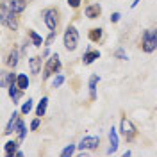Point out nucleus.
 <instances>
[{
    "mask_svg": "<svg viewBox=\"0 0 157 157\" xmlns=\"http://www.w3.org/2000/svg\"><path fill=\"white\" fill-rule=\"evenodd\" d=\"M143 50L150 54V52H154L157 48V29H148L145 30V34H143Z\"/></svg>",
    "mask_w": 157,
    "mask_h": 157,
    "instance_id": "f257e3e1",
    "label": "nucleus"
},
{
    "mask_svg": "<svg viewBox=\"0 0 157 157\" xmlns=\"http://www.w3.org/2000/svg\"><path fill=\"white\" fill-rule=\"evenodd\" d=\"M77 45H78V32L73 25H70L64 32V47H66V50L73 52L77 48Z\"/></svg>",
    "mask_w": 157,
    "mask_h": 157,
    "instance_id": "f03ea898",
    "label": "nucleus"
},
{
    "mask_svg": "<svg viewBox=\"0 0 157 157\" xmlns=\"http://www.w3.org/2000/svg\"><path fill=\"white\" fill-rule=\"evenodd\" d=\"M59 68H61V61H59V56H57V54H54V56H52L48 61H47V66H45V78H48L50 75L57 73Z\"/></svg>",
    "mask_w": 157,
    "mask_h": 157,
    "instance_id": "7ed1b4c3",
    "label": "nucleus"
},
{
    "mask_svg": "<svg viewBox=\"0 0 157 157\" xmlns=\"http://www.w3.org/2000/svg\"><path fill=\"white\" fill-rule=\"evenodd\" d=\"M43 20H45V23H47V27H48L50 30L57 29V11L56 9L43 11Z\"/></svg>",
    "mask_w": 157,
    "mask_h": 157,
    "instance_id": "20e7f679",
    "label": "nucleus"
},
{
    "mask_svg": "<svg viewBox=\"0 0 157 157\" xmlns=\"http://www.w3.org/2000/svg\"><path fill=\"white\" fill-rule=\"evenodd\" d=\"M120 130H121V134L127 137L128 141L136 136V127L132 125V121L127 120V118H123V120H121V127H120Z\"/></svg>",
    "mask_w": 157,
    "mask_h": 157,
    "instance_id": "39448f33",
    "label": "nucleus"
},
{
    "mask_svg": "<svg viewBox=\"0 0 157 157\" xmlns=\"http://www.w3.org/2000/svg\"><path fill=\"white\" fill-rule=\"evenodd\" d=\"M98 145H100V137H84V139L80 141L78 148H80V150H95Z\"/></svg>",
    "mask_w": 157,
    "mask_h": 157,
    "instance_id": "423d86ee",
    "label": "nucleus"
},
{
    "mask_svg": "<svg viewBox=\"0 0 157 157\" xmlns=\"http://www.w3.org/2000/svg\"><path fill=\"white\" fill-rule=\"evenodd\" d=\"M100 13H102V7L98 6V4H91V6H88L86 7V16L88 18H98L100 16Z\"/></svg>",
    "mask_w": 157,
    "mask_h": 157,
    "instance_id": "0eeeda50",
    "label": "nucleus"
},
{
    "mask_svg": "<svg viewBox=\"0 0 157 157\" xmlns=\"http://www.w3.org/2000/svg\"><path fill=\"white\" fill-rule=\"evenodd\" d=\"M25 6H27L25 0H13V2H9V11H13V13H21V11L25 9Z\"/></svg>",
    "mask_w": 157,
    "mask_h": 157,
    "instance_id": "6e6552de",
    "label": "nucleus"
},
{
    "mask_svg": "<svg viewBox=\"0 0 157 157\" xmlns=\"http://www.w3.org/2000/svg\"><path fill=\"white\" fill-rule=\"evenodd\" d=\"M18 121H20L18 113H13V118L9 120V123H7V127H6V130H4V134H11L13 130H16V125H18Z\"/></svg>",
    "mask_w": 157,
    "mask_h": 157,
    "instance_id": "1a4fd4ad",
    "label": "nucleus"
},
{
    "mask_svg": "<svg viewBox=\"0 0 157 157\" xmlns=\"http://www.w3.org/2000/svg\"><path fill=\"white\" fill-rule=\"evenodd\" d=\"M109 141H111V148H109L107 154H113V152H116V148H118V134L114 130V127L111 128V132H109Z\"/></svg>",
    "mask_w": 157,
    "mask_h": 157,
    "instance_id": "9d476101",
    "label": "nucleus"
},
{
    "mask_svg": "<svg viewBox=\"0 0 157 157\" xmlns=\"http://www.w3.org/2000/svg\"><path fill=\"white\" fill-rule=\"evenodd\" d=\"M100 57V52L98 50H89V52H86L84 54V57H82V61H84V64H91L95 59Z\"/></svg>",
    "mask_w": 157,
    "mask_h": 157,
    "instance_id": "9b49d317",
    "label": "nucleus"
},
{
    "mask_svg": "<svg viewBox=\"0 0 157 157\" xmlns=\"http://www.w3.org/2000/svg\"><path fill=\"white\" fill-rule=\"evenodd\" d=\"M14 14H16V13H13V11H11L9 14H7V18H6V25H7L11 30L18 29V21H16V16H14Z\"/></svg>",
    "mask_w": 157,
    "mask_h": 157,
    "instance_id": "f8f14e48",
    "label": "nucleus"
},
{
    "mask_svg": "<svg viewBox=\"0 0 157 157\" xmlns=\"http://www.w3.org/2000/svg\"><path fill=\"white\" fill-rule=\"evenodd\" d=\"M16 84H18V89L25 91V89L29 88V77H27L25 73H20L18 78H16Z\"/></svg>",
    "mask_w": 157,
    "mask_h": 157,
    "instance_id": "ddd939ff",
    "label": "nucleus"
},
{
    "mask_svg": "<svg viewBox=\"0 0 157 157\" xmlns=\"http://www.w3.org/2000/svg\"><path fill=\"white\" fill-rule=\"evenodd\" d=\"M100 80L98 75H93V77L89 78V91H91V100H95L97 98V82Z\"/></svg>",
    "mask_w": 157,
    "mask_h": 157,
    "instance_id": "4468645a",
    "label": "nucleus"
},
{
    "mask_svg": "<svg viewBox=\"0 0 157 157\" xmlns=\"http://www.w3.org/2000/svg\"><path fill=\"white\" fill-rule=\"evenodd\" d=\"M29 66H30V73H39V70H41V57H32L29 61Z\"/></svg>",
    "mask_w": 157,
    "mask_h": 157,
    "instance_id": "2eb2a0df",
    "label": "nucleus"
},
{
    "mask_svg": "<svg viewBox=\"0 0 157 157\" xmlns=\"http://www.w3.org/2000/svg\"><path fill=\"white\" fill-rule=\"evenodd\" d=\"M47 104H48V98L47 97H43L41 98V102H39V105H38V109H36V114H38L39 118L45 114V111H47Z\"/></svg>",
    "mask_w": 157,
    "mask_h": 157,
    "instance_id": "dca6fc26",
    "label": "nucleus"
},
{
    "mask_svg": "<svg viewBox=\"0 0 157 157\" xmlns=\"http://www.w3.org/2000/svg\"><path fill=\"white\" fill-rule=\"evenodd\" d=\"M6 155H16V141H9L6 143Z\"/></svg>",
    "mask_w": 157,
    "mask_h": 157,
    "instance_id": "f3484780",
    "label": "nucleus"
},
{
    "mask_svg": "<svg viewBox=\"0 0 157 157\" xmlns=\"http://www.w3.org/2000/svg\"><path fill=\"white\" fill-rule=\"evenodd\" d=\"M7 64H9L11 68H14L16 64H18V52L16 50H13L9 54V57H7Z\"/></svg>",
    "mask_w": 157,
    "mask_h": 157,
    "instance_id": "a211bd4d",
    "label": "nucleus"
},
{
    "mask_svg": "<svg viewBox=\"0 0 157 157\" xmlns=\"http://www.w3.org/2000/svg\"><path fill=\"white\" fill-rule=\"evenodd\" d=\"M29 38L32 39L34 47H41V45H43V39H41V36H38L34 30H29Z\"/></svg>",
    "mask_w": 157,
    "mask_h": 157,
    "instance_id": "6ab92c4d",
    "label": "nucleus"
},
{
    "mask_svg": "<svg viewBox=\"0 0 157 157\" xmlns=\"http://www.w3.org/2000/svg\"><path fill=\"white\" fill-rule=\"evenodd\" d=\"M100 38H102V29H91L89 39H91V41H98Z\"/></svg>",
    "mask_w": 157,
    "mask_h": 157,
    "instance_id": "aec40b11",
    "label": "nucleus"
},
{
    "mask_svg": "<svg viewBox=\"0 0 157 157\" xmlns=\"http://www.w3.org/2000/svg\"><path fill=\"white\" fill-rule=\"evenodd\" d=\"M73 152H75V147H73V145H68V147L61 152V155H63V157H68V155H71Z\"/></svg>",
    "mask_w": 157,
    "mask_h": 157,
    "instance_id": "412c9836",
    "label": "nucleus"
},
{
    "mask_svg": "<svg viewBox=\"0 0 157 157\" xmlns=\"http://www.w3.org/2000/svg\"><path fill=\"white\" fill-rule=\"evenodd\" d=\"M30 109H32V100H27V102L23 104V107H21V113H23V114H29Z\"/></svg>",
    "mask_w": 157,
    "mask_h": 157,
    "instance_id": "4be33fe9",
    "label": "nucleus"
},
{
    "mask_svg": "<svg viewBox=\"0 0 157 157\" xmlns=\"http://www.w3.org/2000/svg\"><path fill=\"white\" fill-rule=\"evenodd\" d=\"M114 56H116L118 59H121V61H127V54H125L121 48H118L116 52H114Z\"/></svg>",
    "mask_w": 157,
    "mask_h": 157,
    "instance_id": "5701e85b",
    "label": "nucleus"
},
{
    "mask_svg": "<svg viewBox=\"0 0 157 157\" xmlns=\"http://www.w3.org/2000/svg\"><path fill=\"white\" fill-rule=\"evenodd\" d=\"M54 39H56V30H52V32H50V36L47 38V41H45V43H47V47L52 45V41H54Z\"/></svg>",
    "mask_w": 157,
    "mask_h": 157,
    "instance_id": "b1692460",
    "label": "nucleus"
},
{
    "mask_svg": "<svg viewBox=\"0 0 157 157\" xmlns=\"http://www.w3.org/2000/svg\"><path fill=\"white\" fill-rule=\"evenodd\" d=\"M63 80H64V78H63V75H59V77H56V78H54V88H59V86L63 84Z\"/></svg>",
    "mask_w": 157,
    "mask_h": 157,
    "instance_id": "393cba45",
    "label": "nucleus"
},
{
    "mask_svg": "<svg viewBox=\"0 0 157 157\" xmlns=\"http://www.w3.org/2000/svg\"><path fill=\"white\" fill-rule=\"evenodd\" d=\"M38 127H39V118H36V120H34V121L30 123V128H32V130H36Z\"/></svg>",
    "mask_w": 157,
    "mask_h": 157,
    "instance_id": "a878e982",
    "label": "nucleus"
},
{
    "mask_svg": "<svg viewBox=\"0 0 157 157\" xmlns=\"http://www.w3.org/2000/svg\"><path fill=\"white\" fill-rule=\"evenodd\" d=\"M68 4L71 7H78V6H80V0H68Z\"/></svg>",
    "mask_w": 157,
    "mask_h": 157,
    "instance_id": "bb28decb",
    "label": "nucleus"
},
{
    "mask_svg": "<svg viewBox=\"0 0 157 157\" xmlns=\"http://www.w3.org/2000/svg\"><path fill=\"white\" fill-rule=\"evenodd\" d=\"M120 20V13H114L113 16H111V21H118Z\"/></svg>",
    "mask_w": 157,
    "mask_h": 157,
    "instance_id": "cd10ccee",
    "label": "nucleus"
},
{
    "mask_svg": "<svg viewBox=\"0 0 157 157\" xmlns=\"http://www.w3.org/2000/svg\"><path fill=\"white\" fill-rule=\"evenodd\" d=\"M137 2H139V0H134V2H132V7H136V6H137Z\"/></svg>",
    "mask_w": 157,
    "mask_h": 157,
    "instance_id": "c85d7f7f",
    "label": "nucleus"
}]
</instances>
